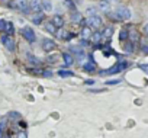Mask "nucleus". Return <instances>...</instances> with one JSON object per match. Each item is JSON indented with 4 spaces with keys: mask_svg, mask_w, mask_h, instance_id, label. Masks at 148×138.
Wrapping results in <instances>:
<instances>
[{
    "mask_svg": "<svg viewBox=\"0 0 148 138\" xmlns=\"http://www.w3.org/2000/svg\"><path fill=\"white\" fill-rule=\"evenodd\" d=\"M58 76H60V77H73L74 73H73V71H64V70H60V71H58Z\"/></svg>",
    "mask_w": 148,
    "mask_h": 138,
    "instance_id": "nucleus-21",
    "label": "nucleus"
},
{
    "mask_svg": "<svg viewBox=\"0 0 148 138\" xmlns=\"http://www.w3.org/2000/svg\"><path fill=\"white\" fill-rule=\"evenodd\" d=\"M82 39H89L90 36H92V32H90V28L89 26H84L83 29H82Z\"/></svg>",
    "mask_w": 148,
    "mask_h": 138,
    "instance_id": "nucleus-11",
    "label": "nucleus"
},
{
    "mask_svg": "<svg viewBox=\"0 0 148 138\" xmlns=\"http://www.w3.org/2000/svg\"><path fill=\"white\" fill-rule=\"evenodd\" d=\"M119 82H121V80L118 79V80H109V82H106V83H108V84H116V83H119Z\"/></svg>",
    "mask_w": 148,
    "mask_h": 138,
    "instance_id": "nucleus-32",
    "label": "nucleus"
},
{
    "mask_svg": "<svg viewBox=\"0 0 148 138\" xmlns=\"http://www.w3.org/2000/svg\"><path fill=\"white\" fill-rule=\"evenodd\" d=\"M28 6H29V9L34 10V12H41V10H42V5L38 2V0H32L31 3H28Z\"/></svg>",
    "mask_w": 148,
    "mask_h": 138,
    "instance_id": "nucleus-10",
    "label": "nucleus"
},
{
    "mask_svg": "<svg viewBox=\"0 0 148 138\" xmlns=\"http://www.w3.org/2000/svg\"><path fill=\"white\" fill-rule=\"evenodd\" d=\"M41 5H42V9L44 10H47V12H51L52 10V5H51L49 0H45V2H42Z\"/></svg>",
    "mask_w": 148,
    "mask_h": 138,
    "instance_id": "nucleus-19",
    "label": "nucleus"
},
{
    "mask_svg": "<svg viewBox=\"0 0 148 138\" xmlns=\"http://www.w3.org/2000/svg\"><path fill=\"white\" fill-rule=\"evenodd\" d=\"M90 39H92L93 44H99V41L102 39V34L100 32H93V35L90 36Z\"/></svg>",
    "mask_w": 148,
    "mask_h": 138,
    "instance_id": "nucleus-15",
    "label": "nucleus"
},
{
    "mask_svg": "<svg viewBox=\"0 0 148 138\" xmlns=\"http://www.w3.org/2000/svg\"><path fill=\"white\" fill-rule=\"evenodd\" d=\"M2 42H3V45H5V48L8 51H15V41H13V38L10 35H3Z\"/></svg>",
    "mask_w": 148,
    "mask_h": 138,
    "instance_id": "nucleus-5",
    "label": "nucleus"
},
{
    "mask_svg": "<svg viewBox=\"0 0 148 138\" xmlns=\"http://www.w3.org/2000/svg\"><path fill=\"white\" fill-rule=\"evenodd\" d=\"M44 76H47V77H51V76H52V73H51V71H44Z\"/></svg>",
    "mask_w": 148,
    "mask_h": 138,
    "instance_id": "nucleus-33",
    "label": "nucleus"
},
{
    "mask_svg": "<svg viewBox=\"0 0 148 138\" xmlns=\"http://www.w3.org/2000/svg\"><path fill=\"white\" fill-rule=\"evenodd\" d=\"M68 51H70V52H73V54L76 55L79 60H82V58H84V57H86L84 49H83L82 47H77V45H70V47H68Z\"/></svg>",
    "mask_w": 148,
    "mask_h": 138,
    "instance_id": "nucleus-6",
    "label": "nucleus"
},
{
    "mask_svg": "<svg viewBox=\"0 0 148 138\" xmlns=\"http://www.w3.org/2000/svg\"><path fill=\"white\" fill-rule=\"evenodd\" d=\"M42 48H44V51H52L54 48H55V42L52 41V39H48V38H44L42 39Z\"/></svg>",
    "mask_w": 148,
    "mask_h": 138,
    "instance_id": "nucleus-8",
    "label": "nucleus"
},
{
    "mask_svg": "<svg viewBox=\"0 0 148 138\" xmlns=\"http://www.w3.org/2000/svg\"><path fill=\"white\" fill-rule=\"evenodd\" d=\"M45 31H47V32H49V34H52V35H55V34H57V28H55L51 22H48V23L45 25Z\"/></svg>",
    "mask_w": 148,
    "mask_h": 138,
    "instance_id": "nucleus-14",
    "label": "nucleus"
},
{
    "mask_svg": "<svg viewBox=\"0 0 148 138\" xmlns=\"http://www.w3.org/2000/svg\"><path fill=\"white\" fill-rule=\"evenodd\" d=\"M126 65H128V62H126V61H121V62H119V64H116L113 68H109V70L100 71V74H116V73H119V71L125 70Z\"/></svg>",
    "mask_w": 148,
    "mask_h": 138,
    "instance_id": "nucleus-2",
    "label": "nucleus"
},
{
    "mask_svg": "<svg viewBox=\"0 0 148 138\" xmlns=\"http://www.w3.org/2000/svg\"><path fill=\"white\" fill-rule=\"evenodd\" d=\"M119 38H121V41H123V39H126V38H128V31H125V29H122V31H121V34H119Z\"/></svg>",
    "mask_w": 148,
    "mask_h": 138,
    "instance_id": "nucleus-27",
    "label": "nucleus"
},
{
    "mask_svg": "<svg viewBox=\"0 0 148 138\" xmlns=\"http://www.w3.org/2000/svg\"><path fill=\"white\" fill-rule=\"evenodd\" d=\"M5 32H8V35H10V36H12V34L15 32V26H13V23H10V22H6Z\"/></svg>",
    "mask_w": 148,
    "mask_h": 138,
    "instance_id": "nucleus-16",
    "label": "nucleus"
},
{
    "mask_svg": "<svg viewBox=\"0 0 148 138\" xmlns=\"http://www.w3.org/2000/svg\"><path fill=\"white\" fill-rule=\"evenodd\" d=\"M5 28H6V21L0 19V32H5Z\"/></svg>",
    "mask_w": 148,
    "mask_h": 138,
    "instance_id": "nucleus-29",
    "label": "nucleus"
},
{
    "mask_svg": "<svg viewBox=\"0 0 148 138\" xmlns=\"http://www.w3.org/2000/svg\"><path fill=\"white\" fill-rule=\"evenodd\" d=\"M10 8L16 10H23L25 8H28V0H13L10 3Z\"/></svg>",
    "mask_w": 148,
    "mask_h": 138,
    "instance_id": "nucleus-7",
    "label": "nucleus"
},
{
    "mask_svg": "<svg viewBox=\"0 0 148 138\" xmlns=\"http://www.w3.org/2000/svg\"><path fill=\"white\" fill-rule=\"evenodd\" d=\"M116 19L118 21H129L131 19V10L125 6H121L116 9V13H115Z\"/></svg>",
    "mask_w": 148,
    "mask_h": 138,
    "instance_id": "nucleus-1",
    "label": "nucleus"
},
{
    "mask_svg": "<svg viewBox=\"0 0 148 138\" xmlns=\"http://www.w3.org/2000/svg\"><path fill=\"white\" fill-rule=\"evenodd\" d=\"M28 61H29L31 64H36V65H39V64H41V60H39V58H36V57H34L32 54H28Z\"/></svg>",
    "mask_w": 148,
    "mask_h": 138,
    "instance_id": "nucleus-18",
    "label": "nucleus"
},
{
    "mask_svg": "<svg viewBox=\"0 0 148 138\" xmlns=\"http://www.w3.org/2000/svg\"><path fill=\"white\" fill-rule=\"evenodd\" d=\"M103 2H106V3H108V2H109V0H103Z\"/></svg>",
    "mask_w": 148,
    "mask_h": 138,
    "instance_id": "nucleus-35",
    "label": "nucleus"
},
{
    "mask_svg": "<svg viewBox=\"0 0 148 138\" xmlns=\"http://www.w3.org/2000/svg\"><path fill=\"white\" fill-rule=\"evenodd\" d=\"M87 23H89V28L97 29V28H100V26L103 25V19H102L99 15H93V16H89Z\"/></svg>",
    "mask_w": 148,
    "mask_h": 138,
    "instance_id": "nucleus-3",
    "label": "nucleus"
},
{
    "mask_svg": "<svg viewBox=\"0 0 148 138\" xmlns=\"http://www.w3.org/2000/svg\"><path fill=\"white\" fill-rule=\"evenodd\" d=\"M55 28H62L64 26V19H62V16H60V15H55L54 18H52V22H51Z\"/></svg>",
    "mask_w": 148,
    "mask_h": 138,
    "instance_id": "nucleus-9",
    "label": "nucleus"
},
{
    "mask_svg": "<svg viewBox=\"0 0 148 138\" xmlns=\"http://www.w3.org/2000/svg\"><path fill=\"white\" fill-rule=\"evenodd\" d=\"M128 38H131L132 41V44H135V42H138L139 41V35L136 34V31H131V32H128Z\"/></svg>",
    "mask_w": 148,
    "mask_h": 138,
    "instance_id": "nucleus-13",
    "label": "nucleus"
},
{
    "mask_svg": "<svg viewBox=\"0 0 148 138\" xmlns=\"http://www.w3.org/2000/svg\"><path fill=\"white\" fill-rule=\"evenodd\" d=\"M9 118H13V119H19V118H21V115H19L18 112H10Z\"/></svg>",
    "mask_w": 148,
    "mask_h": 138,
    "instance_id": "nucleus-30",
    "label": "nucleus"
},
{
    "mask_svg": "<svg viewBox=\"0 0 148 138\" xmlns=\"http://www.w3.org/2000/svg\"><path fill=\"white\" fill-rule=\"evenodd\" d=\"M139 68H141L142 71H145V73L148 74V64H141V65H139Z\"/></svg>",
    "mask_w": 148,
    "mask_h": 138,
    "instance_id": "nucleus-31",
    "label": "nucleus"
},
{
    "mask_svg": "<svg viewBox=\"0 0 148 138\" xmlns=\"http://www.w3.org/2000/svg\"><path fill=\"white\" fill-rule=\"evenodd\" d=\"M83 68L86 71H89V73H92V71H95V65L92 64V62H86L84 65H83Z\"/></svg>",
    "mask_w": 148,
    "mask_h": 138,
    "instance_id": "nucleus-22",
    "label": "nucleus"
},
{
    "mask_svg": "<svg viewBox=\"0 0 148 138\" xmlns=\"http://www.w3.org/2000/svg\"><path fill=\"white\" fill-rule=\"evenodd\" d=\"M112 35H113V28L108 26V28L103 31V34H102V38H106V39H109V38H112Z\"/></svg>",
    "mask_w": 148,
    "mask_h": 138,
    "instance_id": "nucleus-12",
    "label": "nucleus"
},
{
    "mask_svg": "<svg viewBox=\"0 0 148 138\" xmlns=\"http://www.w3.org/2000/svg\"><path fill=\"white\" fill-rule=\"evenodd\" d=\"M70 19H71L73 22H79V21H82V15H80L79 12H73V13L70 15Z\"/></svg>",
    "mask_w": 148,
    "mask_h": 138,
    "instance_id": "nucleus-20",
    "label": "nucleus"
},
{
    "mask_svg": "<svg viewBox=\"0 0 148 138\" xmlns=\"http://www.w3.org/2000/svg\"><path fill=\"white\" fill-rule=\"evenodd\" d=\"M41 22H42V15H35V16L32 18V23L41 25Z\"/></svg>",
    "mask_w": 148,
    "mask_h": 138,
    "instance_id": "nucleus-23",
    "label": "nucleus"
},
{
    "mask_svg": "<svg viewBox=\"0 0 148 138\" xmlns=\"http://www.w3.org/2000/svg\"><path fill=\"white\" fill-rule=\"evenodd\" d=\"M47 60H48V62H55L58 60V54H51L47 57Z\"/></svg>",
    "mask_w": 148,
    "mask_h": 138,
    "instance_id": "nucleus-25",
    "label": "nucleus"
},
{
    "mask_svg": "<svg viewBox=\"0 0 148 138\" xmlns=\"http://www.w3.org/2000/svg\"><path fill=\"white\" fill-rule=\"evenodd\" d=\"M87 15H89V16H93V15H96V8H95V6H90V8H87Z\"/></svg>",
    "mask_w": 148,
    "mask_h": 138,
    "instance_id": "nucleus-26",
    "label": "nucleus"
},
{
    "mask_svg": "<svg viewBox=\"0 0 148 138\" xmlns=\"http://www.w3.org/2000/svg\"><path fill=\"white\" fill-rule=\"evenodd\" d=\"M134 48H135V44H132L131 41H128V42L125 44V51H128V52H132V51H134Z\"/></svg>",
    "mask_w": 148,
    "mask_h": 138,
    "instance_id": "nucleus-24",
    "label": "nucleus"
},
{
    "mask_svg": "<svg viewBox=\"0 0 148 138\" xmlns=\"http://www.w3.org/2000/svg\"><path fill=\"white\" fill-rule=\"evenodd\" d=\"M144 32H145V35L148 36V23H147V25L144 26Z\"/></svg>",
    "mask_w": 148,
    "mask_h": 138,
    "instance_id": "nucleus-34",
    "label": "nucleus"
},
{
    "mask_svg": "<svg viewBox=\"0 0 148 138\" xmlns=\"http://www.w3.org/2000/svg\"><path fill=\"white\" fill-rule=\"evenodd\" d=\"M22 35H23V38H25L28 42H31V44L36 41V35H35L34 29L29 28V26H25V28L22 29Z\"/></svg>",
    "mask_w": 148,
    "mask_h": 138,
    "instance_id": "nucleus-4",
    "label": "nucleus"
},
{
    "mask_svg": "<svg viewBox=\"0 0 148 138\" xmlns=\"http://www.w3.org/2000/svg\"><path fill=\"white\" fill-rule=\"evenodd\" d=\"M76 2H79V0H76Z\"/></svg>",
    "mask_w": 148,
    "mask_h": 138,
    "instance_id": "nucleus-36",
    "label": "nucleus"
},
{
    "mask_svg": "<svg viewBox=\"0 0 148 138\" xmlns=\"http://www.w3.org/2000/svg\"><path fill=\"white\" fill-rule=\"evenodd\" d=\"M62 58H64V62H65V65H67V67L73 64V57H71V55H70L68 52L62 54Z\"/></svg>",
    "mask_w": 148,
    "mask_h": 138,
    "instance_id": "nucleus-17",
    "label": "nucleus"
},
{
    "mask_svg": "<svg viewBox=\"0 0 148 138\" xmlns=\"http://www.w3.org/2000/svg\"><path fill=\"white\" fill-rule=\"evenodd\" d=\"M99 8H100L102 10H105V12H108V10H109V5H108L106 2H102V3L99 5Z\"/></svg>",
    "mask_w": 148,
    "mask_h": 138,
    "instance_id": "nucleus-28",
    "label": "nucleus"
}]
</instances>
